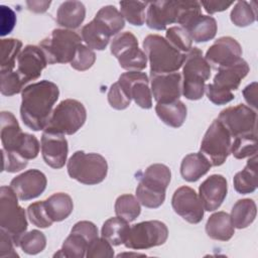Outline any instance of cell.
I'll return each instance as SVG.
<instances>
[{
  "mask_svg": "<svg viewBox=\"0 0 258 258\" xmlns=\"http://www.w3.org/2000/svg\"><path fill=\"white\" fill-rule=\"evenodd\" d=\"M242 47L231 36H222L215 40L206 52L205 58L214 69L230 66L241 58Z\"/></svg>",
  "mask_w": 258,
  "mask_h": 258,
  "instance_id": "obj_16",
  "label": "cell"
},
{
  "mask_svg": "<svg viewBox=\"0 0 258 258\" xmlns=\"http://www.w3.org/2000/svg\"><path fill=\"white\" fill-rule=\"evenodd\" d=\"M165 39L182 53H187L192 47V40L189 34L180 26L169 27L166 30Z\"/></svg>",
  "mask_w": 258,
  "mask_h": 258,
  "instance_id": "obj_42",
  "label": "cell"
},
{
  "mask_svg": "<svg viewBox=\"0 0 258 258\" xmlns=\"http://www.w3.org/2000/svg\"><path fill=\"white\" fill-rule=\"evenodd\" d=\"M142 45L149 60L150 75L175 73L184 62L186 53H182L174 48L161 35H147Z\"/></svg>",
  "mask_w": 258,
  "mask_h": 258,
  "instance_id": "obj_2",
  "label": "cell"
},
{
  "mask_svg": "<svg viewBox=\"0 0 258 258\" xmlns=\"http://www.w3.org/2000/svg\"><path fill=\"white\" fill-rule=\"evenodd\" d=\"M0 15H1V35L4 36L12 31L16 23V15L14 11L4 5L0 6Z\"/></svg>",
  "mask_w": 258,
  "mask_h": 258,
  "instance_id": "obj_51",
  "label": "cell"
},
{
  "mask_svg": "<svg viewBox=\"0 0 258 258\" xmlns=\"http://www.w3.org/2000/svg\"><path fill=\"white\" fill-rule=\"evenodd\" d=\"M231 153L237 159L255 155L257 153V133L235 137L231 145Z\"/></svg>",
  "mask_w": 258,
  "mask_h": 258,
  "instance_id": "obj_40",
  "label": "cell"
},
{
  "mask_svg": "<svg viewBox=\"0 0 258 258\" xmlns=\"http://www.w3.org/2000/svg\"><path fill=\"white\" fill-rule=\"evenodd\" d=\"M167 237L168 229L164 223L145 221L130 227L124 245L128 249L144 250L164 244Z\"/></svg>",
  "mask_w": 258,
  "mask_h": 258,
  "instance_id": "obj_10",
  "label": "cell"
},
{
  "mask_svg": "<svg viewBox=\"0 0 258 258\" xmlns=\"http://www.w3.org/2000/svg\"><path fill=\"white\" fill-rule=\"evenodd\" d=\"M212 164L201 152L185 155L180 164V174L186 181L194 182L204 176L211 168Z\"/></svg>",
  "mask_w": 258,
  "mask_h": 258,
  "instance_id": "obj_26",
  "label": "cell"
},
{
  "mask_svg": "<svg viewBox=\"0 0 258 258\" xmlns=\"http://www.w3.org/2000/svg\"><path fill=\"white\" fill-rule=\"evenodd\" d=\"M27 217L30 223L38 228H47L50 227L53 223V221L48 216L44 201L35 202L29 205L27 208Z\"/></svg>",
  "mask_w": 258,
  "mask_h": 258,
  "instance_id": "obj_44",
  "label": "cell"
},
{
  "mask_svg": "<svg viewBox=\"0 0 258 258\" xmlns=\"http://www.w3.org/2000/svg\"><path fill=\"white\" fill-rule=\"evenodd\" d=\"M250 68L242 57L236 62L218 69L213 83L206 86L205 92L209 100L215 105H225L234 99L233 91H236L241 81L248 75Z\"/></svg>",
  "mask_w": 258,
  "mask_h": 258,
  "instance_id": "obj_3",
  "label": "cell"
},
{
  "mask_svg": "<svg viewBox=\"0 0 258 258\" xmlns=\"http://www.w3.org/2000/svg\"><path fill=\"white\" fill-rule=\"evenodd\" d=\"M14 242L11 237L5 233L4 231L0 230V257L1 258H16L18 254L14 250Z\"/></svg>",
  "mask_w": 258,
  "mask_h": 258,
  "instance_id": "obj_52",
  "label": "cell"
},
{
  "mask_svg": "<svg viewBox=\"0 0 258 258\" xmlns=\"http://www.w3.org/2000/svg\"><path fill=\"white\" fill-rule=\"evenodd\" d=\"M256 2L249 3L247 1H238L230 14L231 21L239 27H245L252 24L256 20Z\"/></svg>",
  "mask_w": 258,
  "mask_h": 258,
  "instance_id": "obj_38",
  "label": "cell"
},
{
  "mask_svg": "<svg viewBox=\"0 0 258 258\" xmlns=\"http://www.w3.org/2000/svg\"><path fill=\"white\" fill-rule=\"evenodd\" d=\"M108 102L116 110H124L130 106L131 99L118 82L114 83L108 92Z\"/></svg>",
  "mask_w": 258,
  "mask_h": 258,
  "instance_id": "obj_47",
  "label": "cell"
},
{
  "mask_svg": "<svg viewBox=\"0 0 258 258\" xmlns=\"http://www.w3.org/2000/svg\"><path fill=\"white\" fill-rule=\"evenodd\" d=\"M18 197L10 186L0 188V230L7 233L16 247L26 233L27 220L23 208L18 205Z\"/></svg>",
  "mask_w": 258,
  "mask_h": 258,
  "instance_id": "obj_5",
  "label": "cell"
},
{
  "mask_svg": "<svg viewBox=\"0 0 258 258\" xmlns=\"http://www.w3.org/2000/svg\"><path fill=\"white\" fill-rule=\"evenodd\" d=\"M95 60L96 54L93 49L89 48L87 45L80 44L77 48L74 59L71 61V67L77 71L84 72L92 68Z\"/></svg>",
  "mask_w": 258,
  "mask_h": 258,
  "instance_id": "obj_45",
  "label": "cell"
},
{
  "mask_svg": "<svg viewBox=\"0 0 258 258\" xmlns=\"http://www.w3.org/2000/svg\"><path fill=\"white\" fill-rule=\"evenodd\" d=\"M19 75L16 71H0V91L4 96L16 95L24 89Z\"/></svg>",
  "mask_w": 258,
  "mask_h": 258,
  "instance_id": "obj_43",
  "label": "cell"
},
{
  "mask_svg": "<svg viewBox=\"0 0 258 258\" xmlns=\"http://www.w3.org/2000/svg\"><path fill=\"white\" fill-rule=\"evenodd\" d=\"M234 187L237 192L246 195L251 194L257 188V155H253L247 161L244 169L237 172L233 179Z\"/></svg>",
  "mask_w": 258,
  "mask_h": 258,
  "instance_id": "obj_29",
  "label": "cell"
},
{
  "mask_svg": "<svg viewBox=\"0 0 258 258\" xmlns=\"http://www.w3.org/2000/svg\"><path fill=\"white\" fill-rule=\"evenodd\" d=\"M118 83L130 99L143 109L152 107V94L149 88V79L142 72H127L119 77Z\"/></svg>",
  "mask_w": 258,
  "mask_h": 258,
  "instance_id": "obj_15",
  "label": "cell"
},
{
  "mask_svg": "<svg viewBox=\"0 0 258 258\" xmlns=\"http://www.w3.org/2000/svg\"><path fill=\"white\" fill-rule=\"evenodd\" d=\"M234 2L233 1H202L200 2L201 6H203L206 10V12L213 14L216 12H221L224 10H227Z\"/></svg>",
  "mask_w": 258,
  "mask_h": 258,
  "instance_id": "obj_53",
  "label": "cell"
},
{
  "mask_svg": "<svg viewBox=\"0 0 258 258\" xmlns=\"http://www.w3.org/2000/svg\"><path fill=\"white\" fill-rule=\"evenodd\" d=\"M46 246V238L44 234L38 230H31L21 237L18 247L29 255H35L44 250Z\"/></svg>",
  "mask_w": 258,
  "mask_h": 258,
  "instance_id": "obj_41",
  "label": "cell"
},
{
  "mask_svg": "<svg viewBox=\"0 0 258 258\" xmlns=\"http://www.w3.org/2000/svg\"><path fill=\"white\" fill-rule=\"evenodd\" d=\"M81 34L82 39L85 41L87 46L91 49L97 50L105 49L112 36L109 30L95 19L82 28Z\"/></svg>",
  "mask_w": 258,
  "mask_h": 258,
  "instance_id": "obj_28",
  "label": "cell"
},
{
  "mask_svg": "<svg viewBox=\"0 0 258 258\" xmlns=\"http://www.w3.org/2000/svg\"><path fill=\"white\" fill-rule=\"evenodd\" d=\"M155 112L164 124L173 128H178L185 121L187 109L180 100H175L169 103H157Z\"/></svg>",
  "mask_w": 258,
  "mask_h": 258,
  "instance_id": "obj_27",
  "label": "cell"
},
{
  "mask_svg": "<svg viewBox=\"0 0 258 258\" xmlns=\"http://www.w3.org/2000/svg\"><path fill=\"white\" fill-rule=\"evenodd\" d=\"M26 4L29 10L36 13H42L47 10L50 5V1H27Z\"/></svg>",
  "mask_w": 258,
  "mask_h": 258,
  "instance_id": "obj_55",
  "label": "cell"
},
{
  "mask_svg": "<svg viewBox=\"0 0 258 258\" xmlns=\"http://www.w3.org/2000/svg\"><path fill=\"white\" fill-rule=\"evenodd\" d=\"M171 205L174 212L190 224H198L204 218V207L199 195L189 186H180L175 189Z\"/></svg>",
  "mask_w": 258,
  "mask_h": 258,
  "instance_id": "obj_13",
  "label": "cell"
},
{
  "mask_svg": "<svg viewBox=\"0 0 258 258\" xmlns=\"http://www.w3.org/2000/svg\"><path fill=\"white\" fill-rule=\"evenodd\" d=\"M3 170L7 172H17L25 168L28 160L14 151H8L2 148Z\"/></svg>",
  "mask_w": 258,
  "mask_h": 258,
  "instance_id": "obj_49",
  "label": "cell"
},
{
  "mask_svg": "<svg viewBox=\"0 0 258 258\" xmlns=\"http://www.w3.org/2000/svg\"><path fill=\"white\" fill-rule=\"evenodd\" d=\"M130 226L128 222L119 218L113 217L108 219L102 227L101 236L106 239L112 246H119L124 244Z\"/></svg>",
  "mask_w": 258,
  "mask_h": 258,
  "instance_id": "obj_32",
  "label": "cell"
},
{
  "mask_svg": "<svg viewBox=\"0 0 258 258\" xmlns=\"http://www.w3.org/2000/svg\"><path fill=\"white\" fill-rule=\"evenodd\" d=\"M86 17L85 5L80 1H64L56 12V22L66 29H76L81 26Z\"/></svg>",
  "mask_w": 258,
  "mask_h": 258,
  "instance_id": "obj_23",
  "label": "cell"
},
{
  "mask_svg": "<svg viewBox=\"0 0 258 258\" xmlns=\"http://www.w3.org/2000/svg\"><path fill=\"white\" fill-rule=\"evenodd\" d=\"M40 147L42 158L48 166L59 169L64 165L69 152L64 135L43 131Z\"/></svg>",
  "mask_w": 258,
  "mask_h": 258,
  "instance_id": "obj_20",
  "label": "cell"
},
{
  "mask_svg": "<svg viewBox=\"0 0 258 258\" xmlns=\"http://www.w3.org/2000/svg\"><path fill=\"white\" fill-rule=\"evenodd\" d=\"M211 77V66L198 47L185 54L181 75V95L187 100H200L206 89V81Z\"/></svg>",
  "mask_w": 258,
  "mask_h": 258,
  "instance_id": "obj_4",
  "label": "cell"
},
{
  "mask_svg": "<svg viewBox=\"0 0 258 258\" xmlns=\"http://www.w3.org/2000/svg\"><path fill=\"white\" fill-rule=\"evenodd\" d=\"M69 175L83 184L93 185L102 182L108 172V164L105 157L99 153H86L76 151L69 159Z\"/></svg>",
  "mask_w": 258,
  "mask_h": 258,
  "instance_id": "obj_6",
  "label": "cell"
},
{
  "mask_svg": "<svg viewBox=\"0 0 258 258\" xmlns=\"http://www.w3.org/2000/svg\"><path fill=\"white\" fill-rule=\"evenodd\" d=\"M120 13L123 18L126 19L130 24L141 26L144 24L146 19L145 10L147 9L148 2L142 1H121Z\"/></svg>",
  "mask_w": 258,
  "mask_h": 258,
  "instance_id": "obj_37",
  "label": "cell"
},
{
  "mask_svg": "<svg viewBox=\"0 0 258 258\" xmlns=\"http://www.w3.org/2000/svg\"><path fill=\"white\" fill-rule=\"evenodd\" d=\"M186 1L169 0L148 2L146 25L154 30H164L169 24L177 23Z\"/></svg>",
  "mask_w": 258,
  "mask_h": 258,
  "instance_id": "obj_12",
  "label": "cell"
},
{
  "mask_svg": "<svg viewBox=\"0 0 258 258\" xmlns=\"http://www.w3.org/2000/svg\"><path fill=\"white\" fill-rule=\"evenodd\" d=\"M89 242L80 234L71 232L68 238L62 243L61 248L54 254V257L83 258L86 257Z\"/></svg>",
  "mask_w": 258,
  "mask_h": 258,
  "instance_id": "obj_35",
  "label": "cell"
},
{
  "mask_svg": "<svg viewBox=\"0 0 258 258\" xmlns=\"http://www.w3.org/2000/svg\"><path fill=\"white\" fill-rule=\"evenodd\" d=\"M95 20L104 25L111 35H117L125 26V21L120 11L112 5L102 7L95 15Z\"/></svg>",
  "mask_w": 258,
  "mask_h": 258,
  "instance_id": "obj_33",
  "label": "cell"
},
{
  "mask_svg": "<svg viewBox=\"0 0 258 258\" xmlns=\"http://www.w3.org/2000/svg\"><path fill=\"white\" fill-rule=\"evenodd\" d=\"M257 214L256 204L251 199H242L236 202L231 211V220L234 228L244 229L250 226Z\"/></svg>",
  "mask_w": 258,
  "mask_h": 258,
  "instance_id": "obj_31",
  "label": "cell"
},
{
  "mask_svg": "<svg viewBox=\"0 0 258 258\" xmlns=\"http://www.w3.org/2000/svg\"><path fill=\"white\" fill-rule=\"evenodd\" d=\"M48 216L53 222L67 219L73 212L74 204L72 198L64 192H55L44 201Z\"/></svg>",
  "mask_w": 258,
  "mask_h": 258,
  "instance_id": "obj_30",
  "label": "cell"
},
{
  "mask_svg": "<svg viewBox=\"0 0 258 258\" xmlns=\"http://www.w3.org/2000/svg\"><path fill=\"white\" fill-rule=\"evenodd\" d=\"M140 203L134 196L126 194L117 198L115 202V213L117 217L130 223L140 215Z\"/></svg>",
  "mask_w": 258,
  "mask_h": 258,
  "instance_id": "obj_36",
  "label": "cell"
},
{
  "mask_svg": "<svg viewBox=\"0 0 258 258\" xmlns=\"http://www.w3.org/2000/svg\"><path fill=\"white\" fill-rule=\"evenodd\" d=\"M22 42L15 38L1 39L0 71H13L17 57L21 51Z\"/></svg>",
  "mask_w": 258,
  "mask_h": 258,
  "instance_id": "obj_39",
  "label": "cell"
},
{
  "mask_svg": "<svg viewBox=\"0 0 258 258\" xmlns=\"http://www.w3.org/2000/svg\"><path fill=\"white\" fill-rule=\"evenodd\" d=\"M117 59L120 67L128 72H140L147 66V56L138 45L130 46L121 52Z\"/></svg>",
  "mask_w": 258,
  "mask_h": 258,
  "instance_id": "obj_34",
  "label": "cell"
},
{
  "mask_svg": "<svg viewBox=\"0 0 258 258\" xmlns=\"http://www.w3.org/2000/svg\"><path fill=\"white\" fill-rule=\"evenodd\" d=\"M83 236L89 243L98 238V228L90 221H80L74 225L72 231Z\"/></svg>",
  "mask_w": 258,
  "mask_h": 258,
  "instance_id": "obj_50",
  "label": "cell"
},
{
  "mask_svg": "<svg viewBox=\"0 0 258 258\" xmlns=\"http://www.w3.org/2000/svg\"><path fill=\"white\" fill-rule=\"evenodd\" d=\"M171 171L161 163L149 165L145 171L139 175L137 188L143 192L154 197H165V190L170 182Z\"/></svg>",
  "mask_w": 258,
  "mask_h": 258,
  "instance_id": "obj_18",
  "label": "cell"
},
{
  "mask_svg": "<svg viewBox=\"0 0 258 258\" xmlns=\"http://www.w3.org/2000/svg\"><path fill=\"white\" fill-rule=\"evenodd\" d=\"M48 64L44 52L39 46L28 44L19 53L16 60V72L24 86L38 79Z\"/></svg>",
  "mask_w": 258,
  "mask_h": 258,
  "instance_id": "obj_14",
  "label": "cell"
},
{
  "mask_svg": "<svg viewBox=\"0 0 258 258\" xmlns=\"http://www.w3.org/2000/svg\"><path fill=\"white\" fill-rule=\"evenodd\" d=\"M232 137L225 126L214 120L206 131L201 143L200 152L204 154L213 166L222 165L231 153Z\"/></svg>",
  "mask_w": 258,
  "mask_h": 258,
  "instance_id": "obj_9",
  "label": "cell"
},
{
  "mask_svg": "<svg viewBox=\"0 0 258 258\" xmlns=\"http://www.w3.org/2000/svg\"><path fill=\"white\" fill-rule=\"evenodd\" d=\"M138 45V40L135 35L129 31L118 33L112 40L110 45L111 53L117 58L121 52L129 48L130 46Z\"/></svg>",
  "mask_w": 258,
  "mask_h": 258,
  "instance_id": "obj_48",
  "label": "cell"
},
{
  "mask_svg": "<svg viewBox=\"0 0 258 258\" xmlns=\"http://www.w3.org/2000/svg\"><path fill=\"white\" fill-rule=\"evenodd\" d=\"M86 119L87 111L85 106L78 100L66 99L53 109L43 131L73 135L81 129Z\"/></svg>",
  "mask_w": 258,
  "mask_h": 258,
  "instance_id": "obj_7",
  "label": "cell"
},
{
  "mask_svg": "<svg viewBox=\"0 0 258 258\" xmlns=\"http://www.w3.org/2000/svg\"><path fill=\"white\" fill-rule=\"evenodd\" d=\"M206 233L214 240H230L235 233L230 215L226 212H217L211 215L206 223Z\"/></svg>",
  "mask_w": 258,
  "mask_h": 258,
  "instance_id": "obj_24",
  "label": "cell"
},
{
  "mask_svg": "<svg viewBox=\"0 0 258 258\" xmlns=\"http://www.w3.org/2000/svg\"><path fill=\"white\" fill-rule=\"evenodd\" d=\"M59 96L58 87L50 81H39L26 86L21 92L20 117L33 131L44 130Z\"/></svg>",
  "mask_w": 258,
  "mask_h": 258,
  "instance_id": "obj_1",
  "label": "cell"
},
{
  "mask_svg": "<svg viewBox=\"0 0 258 258\" xmlns=\"http://www.w3.org/2000/svg\"><path fill=\"white\" fill-rule=\"evenodd\" d=\"M257 83H252L248 85L244 90H243V95L246 100V102L251 105L254 109H256V96H257Z\"/></svg>",
  "mask_w": 258,
  "mask_h": 258,
  "instance_id": "obj_54",
  "label": "cell"
},
{
  "mask_svg": "<svg viewBox=\"0 0 258 258\" xmlns=\"http://www.w3.org/2000/svg\"><path fill=\"white\" fill-rule=\"evenodd\" d=\"M82 40L81 36L71 29L56 28L39 42V47L44 52L48 64L71 63Z\"/></svg>",
  "mask_w": 258,
  "mask_h": 258,
  "instance_id": "obj_8",
  "label": "cell"
},
{
  "mask_svg": "<svg viewBox=\"0 0 258 258\" xmlns=\"http://www.w3.org/2000/svg\"><path fill=\"white\" fill-rule=\"evenodd\" d=\"M228 183L222 174H212L199 187V197L204 210L213 212L220 208L227 197Z\"/></svg>",
  "mask_w": 258,
  "mask_h": 258,
  "instance_id": "obj_21",
  "label": "cell"
},
{
  "mask_svg": "<svg viewBox=\"0 0 258 258\" xmlns=\"http://www.w3.org/2000/svg\"><path fill=\"white\" fill-rule=\"evenodd\" d=\"M183 29L186 30L192 41L206 42L216 36L218 25L214 17L200 14L196 16Z\"/></svg>",
  "mask_w": 258,
  "mask_h": 258,
  "instance_id": "obj_25",
  "label": "cell"
},
{
  "mask_svg": "<svg viewBox=\"0 0 258 258\" xmlns=\"http://www.w3.org/2000/svg\"><path fill=\"white\" fill-rule=\"evenodd\" d=\"M228 130L231 137L256 133L257 113L252 108L239 104L221 111L217 118Z\"/></svg>",
  "mask_w": 258,
  "mask_h": 258,
  "instance_id": "obj_11",
  "label": "cell"
},
{
  "mask_svg": "<svg viewBox=\"0 0 258 258\" xmlns=\"http://www.w3.org/2000/svg\"><path fill=\"white\" fill-rule=\"evenodd\" d=\"M150 90L156 103H169L181 96V75L177 72L150 75Z\"/></svg>",
  "mask_w": 258,
  "mask_h": 258,
  "instance_id": "obj_19",
  "label": "cell"
},
{
  "mask_svg": "<svg viewBox=\"0 0 258 258\" xmlns=\"http://www.w3.org/2000/svg\"><path fill=\"white\" fill-rule=\"evenodd\" d=\"M1 143L2 148L8 151H17L22 144L25 133L22 132L18 121L11 112H1Z\"/></svg>",
  "mask_w": 258,
  "mask_h": 258,
  "instance_id": "obj_22",
  "label": "cell"
},
{
  "mask_svg": "<svg viewBox=\"0 0 258 258\" xmlns=\"http://www.w3.org/2000/svg\"><path fill=\"white\" fill-rule=\"evenodd\" d=\"M86 257L88 258H112L114 250L112 245L103 237L93 240L87 249Z\"/></svg>",
  "mask_w": 258,
  "mask_h": 258,
  "instance_id": "obj_46",
  "label": "cell"
},
{
  "mask_svg": "<svg viewBox=\"0 0 258 258\" xmlns=\"http://www.w3.org/2000/svg\"><path fill=\"white\" fill-rule=\"evenodd\" d=\"M47 184L45 174L38 169H28L15 176L10 187L20 201H29L39 197Z\"/></svg>",
  "mask_w": 258,
  "mask_h": 258,
  "instance_id": "obj_17",
  "label": "cell"
}]
</instances>
